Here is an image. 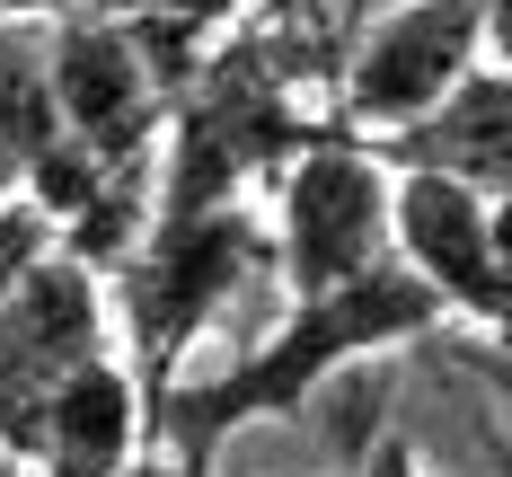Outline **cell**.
<instances>
[{
  "instance_id": "4",
  "label": "cell",
  "mask_w": 512,
  "mask_h": 477,
  "mask_svg": "<svg viewBox=\"0 0 512 477\" xmlns=\"http://www.w3.org/2000/svg\"><path fill=\"white\" fill-rule=\"evenodd\" d=\"M389 257V168L362 151L354 133L318 142L283 168V230H274V265L292 292H327Z\"/></svg>"
},
{
  "instance_id": "2",
  "label": "cell",
  "mask_w": 512,
  "mask_h": 477,
  "mask_svg": "<svg viewBox=\"0 0 512 477\" xmlns=\"http://www.w3.org/2000/svg\"><path fill=\"white\" fill-rule=\"evenodd\" d=\"M309 45L283 27H239L221 53H204L151 142V212H204L230 204L256 168H292L301 151L336 142V115H301Z\"/></svg>"
},
{
  "instance_id": "1",
  "label": "cell",
  "mask_w": 512,
  "mask_h": 477,
  "mask_svg": "<svg viewBox=\"0 0 512 477\" xmlns=\"http://www.w3.org/2000/svg\"><path fill=\"white\" fill-rule=\"evenodd\" d=\"M433 318H451V310H442V292L415 265L371 257L362 274L327 283V292H292V318L256 354H239L221 380H159L142 398V442H159L177 460V477H212V451L230 433H248L265 416H292L336 363L389 354V345L424 336Z\"/></svg>"
},
{
  "instance_id": "8",
  "label": "cell",
  "mask_w": 512,
  "mask_h": 477,
  "mask_svg": "<svg viewBox=\"0 0 512 477\" xmlns=\"http://www.w3.org/2000/svg\"><path fill=\"white\" fill-rule=\"evenodd\" d=\"M133 451H142V389H133V371L106 345L62 363V380L45 398V433H36V469L45 477H124Z\"/></svg>"
},
{
  "instance_id": "6",
  "label": "cell",
  "mask_w": 512,
  "mask_h": 477,
  "mask_svg": "<svg viewBox=\"0 0 512 477\" xmlns=\"http://www.w3.org/2000/svg\"><path fill=\"white\" fill-rule=\"evenodd\" d=\"M486 36H495V9H486V0H407V9L380 18V27L362 36V53L345 62V80H336V124H345V133H389V124L424 115V106L486 53Z\"/></svg>"
},
{
  "instance_id": "10",
  "label": "cell",
  "mask_w": 512,
  "mask_h": 477,
  "mask_svg": "<svg viewBox=\"0 0 512 477\" xmlns=\"http://www.w3.org/2000/svg\"><path fill=\"white\" fill-rule=\"evenodd\" d=\"M45 248H53V212H36L18 186H0V301H9V283L45 257Z\"/></svg>"
},
{
  "instance_id": "11",
  "label": "cell",
  "mask_w": 512,
  "mask_h": 477,
  "mask_svg": "<svg viewBox=\"0 0 512 477\" xmlns=\"http://www.w3.org/2000/svg\"><path fill=\"white\" fill-rule=\"evenodd\" d=\"M71 9H98V18H177V27H230L248 0H71Z\"/></svg>"
},
{
  "instance_id": "3",
  "label": "cell",
  "mask_w": 512,
  "mask_h": 477,
  "mask_svg": "<svg viewBox=\"0 0 512 477\" xmlns=\"http://www.w3.org/2000/svg\"><path fill=\"white\" fill-rule=\"evenodd\" d=\"M265 265H274V239L256 230V212L239 195L204 212H151V230L106 265V301H115L106 318H124V371H133L142 398L159 380H177L186 345Z\"/></svg>"
},
{
  "instance_id": "13",
  "label": "cell",
  "mask_w": 512,
  "mask_h": 477,
  "mask_svg": "<svg viewBox=\"0 0 512 477\" xmlns=\"http://www.w3.org/2000/svg\"><path fill=\"white\" fill-rule=\"evenodd\" d=\"M18 9H27V18H53V9H71V0H18Z\"/></svg>"
},
{
  "instance_id": "14",
  "label": "cell",
  "mask_w": 512,
  "mask_h": 477,
  "mask_svg": "<svg viewBox=\"0 0 512 477\" xmlns=\"http://www.w3.org/2000/svg\"><path fill=\"white\" fill-rule=\"evenodd\" d=\"M486 9H495V27H504V9H512V0H486Z\"/></svg>"
},
{
  "instance_id": "9",
  "label": "cell",
  "mask_w": 512,
  "mask_h": 477,
  "mask_svg": "<svg viewBox=\"0 0 512 477\" xmlns=\"http://www.w3.org/2000/svg\"><path fill=\"white\" fill-rule=\"evenodd\" d=\"M62 133V106L45 80V18H0V186L27 177V159Z\"/></svg>"
},
{
  "instance_id": "12",
  "label": "cell",
  "mask_w": 512,
  "mask_h": 477,
  "mask_svg": "<svg viewBox=\"0 0 512 477\" xmlns=\"http://www.w3.org/2000/svg\"><path fill=\"white\" fill-rule=\"evenodd\" d=\"M354 477H424V460H415L407 433H380V442H371V460H362Z\"/></svg>"
},
{
  "instance_id": "7",
  "label": "cell",
  "mask_w": 512,
  "mask_h": 477,
  "mask_svg": "<svg viewBox=\"0 0 512 477\" xmlns=\"http://www.w3.org/2000/svg\"><path fill=\"white\" fill-rule=\"evenodd\" d=\"M354 142L380 168H433V177H460V186L504 204V186H512V80H504V62L477 53L424 115L389 124V133H354Z\"/></svg>"
},
{
  "instance_id": "5",
  "label": "cell",
  "mask_w": 512,
  "mask_h": 477,
  "mask_svg": "<svg viewBox=\"0 0 512 477\" xmlns=\"http://www.w3.org/2000/svg\"><path fill=\"white\" fill-rule=\"evenodd\" d=\"M389 257L415 265L442 310L504 327L512 318V274H504V204L433 168H389Z\"/></svg>"
},
{
  "instance_id": "15",
  "label": "cell",
  "mask_w": 512,
  "mask_h": 477,
  "mask_svg": "<svg viewBox=\"0 0 512 477\" xmlns=\"http://www.w3.org/2000/svg\"><path fill=\"white\" fill-rule=\"evenodd\" d=\"M124 477H133V469H124Z\"/></svg>"
}]
</instances>
